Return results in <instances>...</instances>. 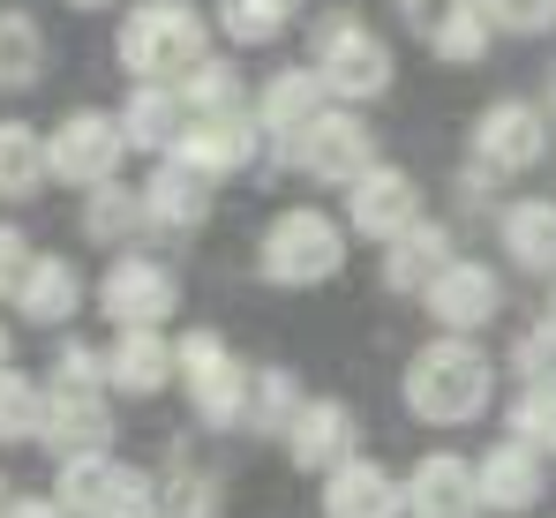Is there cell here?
<instances>
[{
    "label": "cell",
    "instance_id": "obj_1",
    "mask_svg": "<svg viewBox=\"0 0 556 518\" xmlns=\"http://www.w3.org/2000/svg\"><path fill=\"white\" fill-rule=\"evenodd\" d=\"M489 391H496V368L473 339H429L406 361V414L429 421V429H466L489 414Z\"/></svg>",
    "mask_w": 556,
    "mask_h": 518
},
{
    "label": "cell",
    "instance_id": "obj_2",
    "mask_svg": "<svg viewBox=\"0 0 556 518\" xmlns=\"http://www.w3.org/2000/svg\"><path fill=\"white\" fill-rule=\"evenodd\" d=\"M113 53L136 84H188L211 61V23L188 0H143V8H128Z\"/></svg>",
    "mask_w": 556,
    "mask_h": 518
},
{
    "label": "cell",
    "instance_id": "obj_3",
    "mask_svg": "<svg viewBox=\"0 0 556 518\" xmlns=\"http://www.w3.org/2000/svg\"><path fill=\"white\" fill-rule=\"evenodd\" d=\"M308 68L324 76V90L339 105H376L391 90V76H399L391 68V46L376 38L354 8H331V15L308 23Z\"/></svg>",
    "mask_w": 556,
    "mask_h": 518
},
{
    "label": "cell",
    "instance_id": "obj_4",
    "mask_svg": "<svg viewBox=\"0 0 556 518\" xmlns=\"http://www.w3.org/2000/svg\"><path fill=\"white\" fill-rule=\"evenodd\" d=\"M339 263H346V233L316 203H286L256 241V270L271 286H324V278H339Z\"/></svg>",
    "mask_w": 556,
    "mask_h": 518
},
{
    "label": "cell",
    "instance_id": "obj_5",
    "mask_svg": "<svg viewBox=\"0 0 556 518\" xmlns=\"http://www.w3.org/2000/svg\"><path fill=\"white\" fill-rule=\"evenodd\" d=\"M286 166H301L308 180H331V188H354L362 173H376V136L354 105H324L293 143H286Z\"/></svg>",
    "mask_w": 556,
    "mask_h": 518
},
{
    "label": "cell",
    "instance_id": "obj_6",
    "mask_svg": "<svg viewBox=\"0 0 556 518\" xmlns=\"http://www.w3.org/2000/svg\"><path fill=\"white\" fill-rule=\"evenodd\" d=\"M46 159H53V180H68V188H105L121 173V159H128L121 113H98V105L61 113L53 136H46Z\"/></svg>",
    "mask_w": 556,
    "mask_h": 518
},
{
    "label": "cell",
    "instance_id": "obj_7",
    "mask_svg": "<svg viewBox=\"0 0 556 518\" xmlns=\"http://www.w3.org/2000/svg\"><path fill=\"white\" fill-rule=\"evenodd\" d=\"M181 376H188V406H195L203 429L249 421V368L226 353L218 331H188L181 339Z\"/></svg>",
    "mask_w": 556,
    "mask_h": 518
},
{
    "label": "cell",
    "instance_id": "obj_8",
    "mask_svg": "<svg viewBox=\"0 0 556 518\" xmlns=\"http://www.w3.org/2000/svg\"><path fill=\"white\" fill-rule=\"evenodd\" d=\"M98 308L121 324V331H159V324H174V308H181V278L166 270L159 256H121L105 263V278H98Z\"/></svg>",
    "mask_w": 556,
    "mask_h": 518
},
{
    "label": "cell",
    "instance_id": "obj_9",
    "mask_svg": "<svg viewBox=\"0 0 556 518\" xmlns=\"http://www.w3.org/2000/svg\"><path fill=\"white\" fill-rule=\"evenodd\" d=\"M421 308H429V324H444L452 339H473L496 308H504V286H496V270L473 256H452L429 286H421Z\"/></svg>",
    "mask_w": 556,
    "mask_h": 518
},
{
    "label": "cell",
    "instance_id": "obj_10",
    "mask_svg": "<svg viewBox=\"0 0 556 518\" xmlns=\"http://www.w3.org/2000/svg\"><path fill=\"white\" fill-rule=\"evenodd\" d=\"M256 151H264V121L241 105V113H195L188 121V136L174 143V159L195 173H211V180H226V173H249L256 166Z\"/></svg>",
    "mask_w": 556,
    "mask_h": 518
},
{
    "label": "cell",
    "instance_id": "obj_11",
    "mask_svg": "<svg viewBox=\"0 0 556 518\" xmlns=\"http://www.w3.org/2000/svg\"><path fill=\"white\" fill-rule=\"evenodd\" d=\"M542 151H549V121H542V105H527V98H496V105L473 121V159L489 173H527Z\"/></svg>",
    "mask_w": 556,
    "mask_h": 518
},
{
    "label": "cell",
    "instance_id": "obj_12",
    "mask_svg": "<svg viewBox=\"0 0 556 518\" xmlns=\"http://www.w3.org/2000/svg\"><path fill=\"white\" fill-rule=\"evenodd\" d=\"M414 218H421V188H414V173L376 166V173H362V180L346 188V226H354L362 241H399Z\"/></svg>",
    "mask_w": 556,
    "mask_h": 518
},
{
    "label": "cell",
    "instance_id": "obj_13",
    "mask_svg": "<svg viewBox=\"0 0 556 518\" xmlns=\"http://www.w3.org/2000/svg\"><path fill=\"white\" fill-rule=\"evenodd\" d=\"M53 458H91L113 443V406L105 391H76V383H46V435Z\"/></svg>",
    "mask_w": 556,
    "mask_h": 518
},
{
    "label": "cell",
    "instance_id": "obj_14",
    "mask_svg": "<svg viewBox=\"0 0 556 518\" xmlns=\"http://www.w3.org/2000/svg\"><path fill=\"white\" fill-rule=\"evenodd\" d=\"M181 376V339H166V331H113L105 345V383L113 391H128V399H159L166 383Z\"/></svg>",
    "mask_w": 556,
    "mask_h": 518
},
{
    "label": "cell",
    "instance_id": "obj_15",
    "mask_svg": "<svg viewBox=\"0 0 556 518\" xmlns=\"http://www.w3.org/2000/svg\"><path fill=\"white\" fill-rule=\"evenodd\" d=\"M481 511V473L452 458V451H429L414 473H406V518H473Z\"/></svg>",
    "mask_w": 556,
    "mask_h": 518
},
{
    "label": "cell",
    "instance_id": "obj_16",
    "mask_svg": "<svg viewBox=\"0 0 556 518\" xmlns=\"http://www.w3.org/2000/svg\"><path fill=\"white\" fill-rule=\"evenodd\" d=\"M286 458H293L301 473H339V466L354 458V414H346L339 399H308V406L293 414V429H286Z\"/></svg>",
    "mask_w": 556,
    "mask_h": 518
},
{
    "label": "cell",
    "instance_id": "obj_17",
    "mask_svg": "<svg viewBox=\"0 0 556 518\" xmlns=\"http://www.w3.org/2000/svg\"><path fill=\"white\" fill-rule=\"evenodd\" d=\"M473 473H481V511L519 518V511H534V504H542V451H534V443H519V435H511V443H496Z\"/></svg>",
    "mask_w": 556,
    "mask_h": 518
},
{
    "label": "cell",
    "instance_id": "obj_18",
    "mask_svg": "<svg viewBox=\"0 0 556 518\" xmlns=\"http://www.w3.org/2000/svg\"><path fill=\"white\" fill-rule=\"evenodd\" d=\"M188 98L181 84H136L128 90V105H121V136H128V151H159V159H174V143L188 136Z\"/></svg>",
    "mask_w": 556,
    "mask_h": 518
},
{
    "label": "cell",
    "instance_id": "obj_19",
    "mask_svg": "<svg viewBox=\"0 0 556 518\" xmlns=\"http://www.w3.org/2000/svg\"><path fill=\"white\" fill-rule=\"evenodd\" d=\"M324 518H406V481H391L376 458H346L324 473Z\"/></svg>",
    "mask_w": 556,
    "mask_h": 518
},
{
    "label": "cell",
    "instance_id": "obj_20",
    "mask_svg": "<svg viewBox=\"0 0 556 518\" xmlns=\"http://www.w3.org/2000/svg\"><path fill=\"white\" fill-rule=\"evenodd\" d=\"M324 98H331V90H324L316 68H278L271 84L256 90V121H264V136H271V143H293V136L324 113Z\"/></svg>",
    "mask_w": 556,
    "mask_h": 518
},
{
    "label": "cell",
    "instance_id": "obj_21",
    "mask_svg": "<svg viewBox=\"0 0 556 518\" xmlns=\"http://www.w3.org/2000/svg\"><path fill=\"white\" fill-rule=\"evenodd\" d=\"M76 308H84L76 263L68 256H30L23 286H15V316H23V324H76Z\"/></svg>",
    "mask_w": 556,
    "mask_h": 518
},
{
    "label": "cell",
    "instance_id": "obj_22",
    "mask_svg": "<svg viewBox=\"0 0 556 518\" xmlns=\"http://www.w3.org/2000/svg\"><path fill=\"white\" fill-rule=\"evenodd\" d=\"M143 203H151V226L195 233V226L211 218V173L181 166V159H159V173L143 180Z\"/></svg>",
    "mask_w": 556,
    "mask_h": 518
},
{
    "label": "cell",
    "instance_id": "obj_23",
    "mask_svg": "<svg viewBox=\"0 0 556 518\" xmlns=\"http://www.w3.org/2000/svg\"><path fill=\"white\" fill-rule=\"evenodd\" d=\"M496 241H504V256L527 263V270H556V203L549 195H511L496 211Z\"/></svg>",
    "mask_w": 556,
    "mask_h": 518
},
{
    "label": "cell",
    "instance_id": "obj_24",
    "mask_svg": "<svg viewBox=\"0 0 556 518\" xmlns=\"http://www.w3.org/2000/svg\"><path fill=\"white\" fill-rule=\"evenodd\" d=\"M444 263H452V233L437 218H414L399 241H383V286L391 293H421Z\"/></svg>",
    "mask_w": 556,
    "mask_h": 518
},
{
    "label": "cell",
    "instance_id": "obj_25",
    "mask_svg": "<svg viewBox=\"0 0 556 518\" xmlns=\"http://www.w3.org/2000/svg\"><path fill=\"white\" fill-rule=\"evenodd\" d=\"M46 61H53L46 23L23 15V8H0V90H38L46 84Z\"/></svg>",
    "mask_w": 556,
    "mask_h": 518
},
{
    "label": "cell",
    "instance_id": "obj_26",
    "mask_svg": "<svg viewBox=\"0 0 556 518\" xmlns=\"http://www.w3.org/2000/svg\"><path fill=\"white\" fill-rule=\"evenodd\" d=\"M46 180H53L46 136L30 121H0V203H30Z\"/></svg>",
    "mask_w": 556,
    "mask_h": 518
},
{
    "label": "cell",
    "instance_id": "obj_27",
    "mask_svg": "<svg viewBox=\"0 0 556 518\" xmlns=\"http://www.w3.org/2000/svg\"><path fill=\"white\" fill-rule=\"evenodd\" d=\"M113 489H121V458H113V451L61 458V473H53V496H61V511H68V518H105Z\"/></svg>",
    "mask_w": 556,
    "mask_h": 518
},
{
    "label": "cell",
    "instance_id": "obj_28",
    "mask_svg": "<svg viewBox=\"0 0 556 518\" xmlns=\"http://www.w3.org/2000/svg\"><path fill=\"white\" fill-rule=\"evenodd\" d=\"M143 218H151L143 188H121V180L91 188V203H84V233H91V241H105V249H121V241L143 226Z\"/></svg>",
    "mask_w": 556,
    "mask_h": 518
},
{
    "label": "cell",
    "instance_id": "obj_29",
    "mask_svg": "<svg viewBox=\"0 0 556 518\" xmlns=\"http://www.w3.org/2000/svg\"><path fill=\"white\" fill-rule=\"evenodd\" d=\"M301 15V0H218V30H226V46H271L278 30Z\"/></svg>",
    "mask_w": 556,
    "mask_h": 518
},
{
    "label": "cell",
    "instance_id": "obj_30",
    "mask_svg": "<svg viewBox=\"0 0 556 518\" xmlns=\"http://www.w3.org/2000/svg\"><path fill=\"white\" fill-rule=\"evenodd\" d=\"M301 406H308V399H301L293 368H264V376H249V429H256V435H286Z\"/></svg>",
    "mask_w": 556,
    "mask_h": 518
},
{
    "label": "cell",
    "instance_id": "obj_31",
    "mask_svg": "<svg viewBox=\"0 0 556 518\" xmlns=\"http://www.w3.org/2000/svg\"><path fill=\"white\" fill-rule=\"evenodd\" d=\"M38 435H46V383L0 368V443H38Z\"/></svg>",
    "mask_w": 556,
    "mask_h": 518
},
{
    "label": "cell",
    "instance_id": "obj_32",
    "mask_svg": "<svg viewBox=\"0 0 556 518\" xmlns=\"http://www.w3.org/2000/svg\"><path fill=\"white\" fill-rule=\"evenodd\" d=\"M181 98H188V113H241V68H233L226 53H211L181 84Z\"/></svg>",
    "mask_w": 556,
    "mask_h": 518
},
{
    "label": "cell",
    "instance_id": "obj_33",
    "mask_svg": "<svg viewBox=\"0 0 556 518\" xmlns=\"http://www.w3.org/2000/svg\"><path fill=\"white\" fill-rule=\"evenodd\" d=\"M159 518H218V481L181 466L174 481H159Z\"/></svg>",
    "mask_w": 556,
    "mask_h": 518
},
{
    "label": "cell",
    "instance_id": "obj_34",
    "mask_svg": "<svg viewBox=\"0 0 556 518\" xmlns=\"http://www.w3.org/2000/svg\"><path fill=\"white\" fill-rule=\"evenodd\" d=\"M511 435L534 443V451L556 443V391H549V383H527V391H519V406H511Z\"/></svg>",
    "mask_w": 556,
    "mask_h": 518
},
{
    "label": "cell",
    "instance_id": "obj_35",
    "mask_svg": "<svg viewBox=\"0 0 556 518\" xmlns=\"http://www.w3.org/2000/svg\"><path fill=\"white\" fill-rule=\"evenodd\" d=\"M489 30H511V38H542L556 23V0H481Z\"/></svg>",
    "mask_w": 556,
    "mask_h": 518
},
{
    "label": "cell",
    "instance_id": "obj_36",
    "mask_svg": "<svg viewBox=\"0 0 556 518\" xmlns=\"http://www.w3.org/2000/svg\"><path fill=\"white\" fill-rule=\"evenodd\" d=\"M466 8H473V0H399V15H406V30H414L421 46H437V38H444V30L466 15Z\"/></svg>",
    "mask_w": 556,
    "mask_h": 518
},
{
    "label": "cell",
    "instance_id": "obj_37",
    "mask_svg": "<svg viewBox=\"0 0 556 518\" xmlns=\"http://www.w3.org/2000/svg\"><path fill=\"white\" fill-rule=\"evenodd\" d=\"M105 518H159V481L143 466H121V489H113Z\"/></svg>",
    "mask_w": 556,
    "mask_h": 518
},
{
    "label": "cell",
    "instance_id": "obj_38",
    "mask_svg": "<svg viewBox=\"0 0 556 518\" xmlns=\"http://www.w3.org/2000/svg\"><path fill=\"white\" fill-rule=\"evenodd\" d=\"M519 376H527V383H549V391H556V316H542V324L519 339Z\"/></svg>",
    "mask_w": 556,
    "mask_h": 518
},
{
    "label": "cell",
    "instance_id": "obj_39",
    "mask_svg": "<svg viewBox=\"0 0 556 518\" xmlns=\"http://www.w3.org/2000/svg\"><path fill=\"white\" fill-rule=\"evenodd\" d=\"M53 383L98 391V383H105V353H91L84 339H61V353H53Z\"/></svg>",
    "mask_w": 556,
    "mask_h": 518
},
{
    "label": "cell",
    "instance_id": "obj_40",
    "mask_svg": "<svg viewBox=\"0 0 556 518\" xmlns=\"http://www.w3.org/2000/svg\"><path fill=\"white\" fill-rule=\"evenodd\" d=\"M23 270H30V241H23V233H15V226L0 218V293H8V301H15Z\"/></svg>",
    "mask_w": 556,
    "mask_h": 518
},
{
    "label": "cell",
    "instance_id": "obj_41",
    "mask_svg": "<svg viewBox=\"0 0 556 518\" xmlns=\"http://www.w3.org/2000/svg\"><path fill=\"white\" fill-rule=\"evenodd\" d=\"M8 518H68V511H61V496H15Z\"/></svg>",
    "mask_w": 556,
    "mask_h": 518
},
{
    "label": "cell",
    "instance_id": "obj_42",
    "mask_svg": "<svg viewBox=\"0 0 556 518\" xmlns=\"http://www.w3.org/2000/svg\"><path fill=\"white\" fill-rule=\"evenodd\" d=\"M8 504H15V496H8V473H0V518H8Z\"/></svg>",
    "mask_w": 556,
    "mask_h": 518
},
{
    "label": "cell",
    "instance_id": "obj_43",
    "mask_svg": "<svg viewBox=\"0 0 556 518\" xmlns=\"http://www.w3.org/2000/svg\"><path fill=\"white\" fill-rule=\"evenodd\" d=\"M0 368H8V324H0Z\"/></svg>",
    "mask_w": 556,
    "mask_h": 518
},
{
    "label": "cell",
    "instance_id": "obj_44",
    "mask_svg": "<svg viewBox=\"0 0 556 518\" xmlns=\"http://www.w3.org/2000/svg\"><path fill=\"white\" fill-rule=\"evenodd\" d=\"M68 8H113V0H68Z\"/></svg>",
    "mask_w": 556,
    "mask_h": 518
},
{
    "label": "cell",
    "instance_id": "obj_45",
    "mask_svg": "<svg viewBox=\"0 0 556 518\" xmlns=\"http://www.w3.org/2000/svg\"><path fill=\"white\" fill-rule=\"evenodd\" d=\"M549 316H556V286H549Z\"/></svg>",
    "mask_w": 556,
    "mask_h": 518
}]
</instances>
